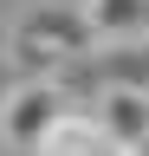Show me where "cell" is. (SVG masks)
Returning a JSON list of instances; mask_svg holds the SVG:
<instances>
[{
	"mask_svg": "<svg viewBox=\"0 0 149 156\" xmlns=\"http://www.w3.org/2000/svg\"><path fill=\"white\" fill-rule=\"evenodd\" d=\"M7 52L20 72H65L71 58L97 52V33H91L84 7H65V0H46V7H32L13 20L7 33Z\"/></svg>",
	"mask_w": 149,
	"mask_h": 156,
	"instance_id": "cell-1",
	"label": "cell"
},
{
	"mask_svg": "<svg viewBox=\"0 0 149 156\" xmlns=\"http://www.w3.org/2000/svg\"><path fill=\"white\" fill-rule=\"evenodd\" d=\"M65 104H71V98H65V85H59L52 72H20V78L7 85V98H0V143L32 150V136H39Z\"/></svg>",
	"mask_w": 149,
	"mask_h": 156,
	"instance_id": "cell-2",
	"label": "cell"
},
{
	"mask_svg": "<svg viewBox=\"0 0 149 156\" xmlns=\"http://www.w3.org/2000/svg\"><path fill=\"white\" fill-rule=\"evenodd\" d=\"M32 156H123V150L110 143V130L97 124L91 104H65L39 136H32Z\"/></svg>",
	"mask_w": 149,
	"mask_h": 156,
	"instance_id": "cell-3",
	"label": "cell"
},
{
	"mask_svg": "<svg viewBox=\"0 0 149 156\" xmlns=\"http://www.w3.org/2000/svg\"><path fill=\"white\" fill-rule=\"evenodd\" d=\"M91 111H97V124L110 130V143L130 150L149 136V85H130V78H104L97 91H91Z\"/></svg>",
	"mask_w": 149,
	"mask_h": 156,
	"instance_id": "cell-4",
	"label": "cell"
},
{
	"mask_svg": "<svg viewBox=\"0 0 149 156\" xmlns=\"http://www.w3.org/2000/svg\"><path fill=\"white\" fill-rule=\"evenodd\" d=\"M97 46H136L149 39V0H78Z\"/></svg>",
	"mask_w": 149,
	"mask_h": 156,
	"instance_id": "cell-5",
	"label": "cell"
},
{
	"mask_svg": "<svg viewBox=\"0 0 149 156\" xmlns=\"http://www.w3.org/2000/svg\"><path fill=\"white\" fill-rule=\"evenodd\" d=\"M123 156H149V136H143V143H130V150H123Z\"/></svg>",
	"mask_w": 149,
	"mask_h": 156,
	"instance_id": "cell-6",
	"label": "cell"
},
{
	"mask_svg": "<svg viewBox=\"0 0 149 156\" xmlns=\"http://www.w3.org/2000/svg\"><path fill=\"white\" fill-rule=\"evenodd\" d=\"M0 58H7V26H0Z\"/></svg>",
	"mask_w": 149,
	"mask_h": 156,
	"instance_id": "cell-7",
	"label": "cell"
},
{
	"mask_svg": "<svg viewBox=\"0 0 149 156\" xmlns=\"http://www.w3.org/2000/svg\"><path fill=\"white\" fill-rule=\"evenodd\" d=\"M0 156H7V150H0Z\"/></svg>",
	"mask_w": 149,
	"mask_h": 156,
	"instance_id": "cell-8",
	"label": "cell"
}]
</instances>
